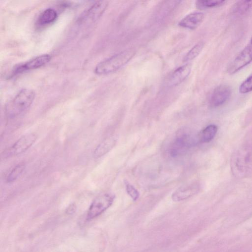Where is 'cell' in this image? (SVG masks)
Listing matches in <instances>:
<instances>
[{
  "mask_svg": "<svg viewBox=\"0 0 252 252\" xmlns=\"http://www.w3.org/2000/svg\"><path fill=\"white\" fill-rule=\"evenodd\" d=\"M25 169V165L23 163L19 164L14 167L8 174L6 178L7 183H11L16 181L21 175Z\"/></svg>",
  "mask_w": 252,
  "mask_h": 252,
  "instance_id": "obj_20",
  "label": "cell"
},
{
  "mask_svg": "<svg viewBox=\"0 0 252 252\" xmlns=\"http://www.w3.org/2000/svg\"><path fill=\"white\" fill-rule=\"evenodd\" d=\"M250 43L252 45V37H251V40H250Z\"/></svg>",
  "mask_w": 252,
  "mask_h": 252,
  "instance_id": "obj_23",
  "label": "cell"
},
{
  "mask_svg": "<svg viewBox=\"0 0 252 252\" xmlns=\"http://www.w3.org/2000/svg\"><path fill=\"white\" fill-rule=\"evenodd\" d=\"M136 51L129 48L100 62L95 66L94 72L98 75L113 73L127 63L134 56Z\"/></svg>",
  "mask_w": 252,
  "mask_h": 252,
  "instance_id": "obj_2",
  "label": "cell"
},
{
  "mask_svg": "<svg viewBox=\"0 0 252 252\" xmlns=\"http://www.w3.org/2000/svg\"><path fill=\"white\" fill-rule=\"evenodd\" d=\"M199 190V187L197 184H192L181 187L172 193V199L175 202L186 200L197 193Z\"/></svg>",
  "mask_w": 252,
  "mask_h": 252,
  "instance_id": "obj_13",
  "label": "cell"
},
{
  "mask_svg": "<svg viewBox=\"0 0 252 252\" xmlns=\"http://www.w3.org/2000/svg\"><path fill=\"white\" fill-rule=\"evenodd\" d=\"M191 71V65L185 64L171 72L168 76L166 84L168 86H176L183 82L189 75Z\"/></svg>",
  "mask_w": 252,
  "mask_h": 252,
  "instance_id": "obj_11",
  "label": "cell"
},
{
  "mask_svg": "<svg viewBox=\"0 0 252 252\" xmlns=\"http://www.w3.org/2000/svg\"><path fill=\"white\" fill-rule=\"evenodd\" d=\"M198 141V135L196 136L193 134L189 129H181L177 132L175 139L171 144L170 154L173 157L182 156Z\"/></svg>",
  "mask_w": 252,
  "mask_h": 252,
  "instance_id": "obj_4",
  "label": "cell"
},
{
  "mask_svg": "<svg viewBox=\"0 0 252 252\" xmlns=\"http://www.w3.org/2000/svg\"><path fill=\"white\" fill-rule=\"evenodd\" d=\"M204 46V43L203 41H200L196 44L186 55L183 61L188 62L196 58L202 51Z\"/></svg>",
  "mask_w": 252,
  "mask_h": 252,
  "instance_id": "obj_19",
  "label": "cell"
},
{
  "mask_svg": "<svg viewBox=\"0 0 252 252\" xmlns=\"http://www.w3.org/2000/svg\"><path fill=\"white\" fill-rule=\"evenodd\" d=\"M52 57L49 54H43L33 58L25 63L22 64L14 70V74L22 73L27 70L38 68L48 63Z\"/></svg>",
  "mask_w": 252,
  "mask_h": 252,
  "instance_id": "obj_10",
  "label": "cell"
},
{
  "mask_svg": "<svg viewBox=\"0 0 252 252\" xmlns=\"http://www.w3.org/2000/svg\"><path fill=\"white\" fill-rule=\"evenodd\" d=\"M108 4L107 1H97L84 13L80 21L83 23L97 20L104 13Z\"/></svg>",
  "mask_w": 252,
  "mask_h": 252,
  "instance_id": "obj_9",
  "label": "cell"
},
{
  "mask_svg": "<svg viewBox=\"0 0 252 252\" xmlns=\"http://www.w3.org/2000/svg\"><path fill=\"white\" fill-rule=\"evenodd\" d=\"M34 97L33 90L30 89L21 90L6 105V114L11 118L23 114L30 107Z\"/></svg>",
  "mask_w": 252,
  "mask_h": 252,
  "instance_id": "obj_3",
  "label": "cell"
},
{
  "mask_svg": "<svg viewBox=\"0 0 252 252\" xmlns=\"http://www.w3.org/2000/svg\"><path fill=\"white\" fill-rule=\"evenodd\" d=\"M57 16V13L55 9L50 8L46 9L39 15L36 24L39 27L47 26L53 23Z\"/></svg>",
  "mask_w": 252,
  "mask_h": 252,
  "instance_id": "obj_15",
  "label": "cell"
},
{
  "mask_svg": "<svg viewBox=\"0 0 252 252\" xmlns=\"http://www.w3.org/2000/svg\"><path fill=\"white\" fill-rule=\"evenodd\" d=\"M227 1L224 0H203L195 2L196 7L199 9L218 7L224 5Z\"/></svg>",
  "mask_w": 252,
  "mask_h": 252,
  "instance_id": "obj_17",
  "label": "cell"
},
{
  "mask_svg": "<svg viewBox=\"0 0 252 252\" xmlns=\"http://www.w3.org/2000/svg\"><path fill=\"white\" fill-rule=\"evenodd\" d=\"M126 189L127 194L133 201H136L139 198V193L138 191L127 181H125Z\"/></svg>",
  "mask_w": 252,
  "mask_h": 252,
  "instance_id": "obj_22",
  "label": "cell"
},
{
  "mask_svg": "<svg viewBox=\"0 0 252 252\" xmlns=\"http://www.w3.org/2000/svg\"><path fill=\"white\" fill-rule=\"evenodd\" d=\"M204 14L201 12H193L185 16L179 22L180 27L183 28L194 30L202 23Z\"/></svg>",
  "mask_w": 252,
  "mask_h": 252,
  "instance_id": "obj_12",
  "label": "cell"
},
{
  "mask_svg": "<svg viewBox=\"0 0 252 252\" xmlns=\"http://www.w3.org/2000/svg\"><path fill=\"white\" fill-rule=\"evenodd\" d=\"M218 127L215 125H210L204 128L198 135V141L202 143H208L215 137Z\"/></svg>",
  "mask_w": 252,
  "mask_h": 252,
  "instance_id": "obj_16",
  "label": "cell"
},
{
  "mask_svg": "<svg viewBox=\"0 0 252 252\" xmlns=\"http://www.w3.org/2000/svg\"><path fill=\"white\" fill-rule=\"evenodd\" d=\"M252 62V45L246 46L231 62L227 67V72L234 74Z\"/></svg>",
  "mask_w": 252,
  "mask_h": 252,
  "instance_id": "obj_6",
  "label": "cell"
},
{
  "mask_svg": "<svg viewBox=\"0 0 252 252\" xmlns=\"http://www.w3.org/2000/svg\"><path fill=\"white\" fill-rule=\"evenodd\" d=\"M232 93L231 87L226 84H221L213 90L209 100L210 106L213 108L219 107L225 103Z\"/></svg>",
  "mask_w": 252,
  "mask_h": 252,
  "instance_id": "obj_8",
  "label": "cell"
},
{
  "mask_svg": "<svg viewBox=\"0 0 252 252\" xmlns=\"http://www.w3.org/2000/svg\"><path fill=\"white\" fill-rule=\"evenodd\" d=\"M116 139L114 137H109L101 142L95 148L94 152V158H99L111 150L115 146Z\"/></svg>",
  "mask_w": 252,
  "mask_h": 252,
  "instance_id": "obj_14",
  "label": "cell"
},
{
  "mask_svg": "<svg viewBox=\"0 0 252 252\" xmlns=\"http://www.w3.org/2000/svg\"><path fill=\"white\" fill-rule=\"evenodd\" d=\"M115 195L106 193L96 197L91 203L87 214V219L91 220L103 213L113 204Z\"/></svg>",
  "mask_w": 252,
  "mask_h": 252,
  "instance_id": "obj_5",
  "label": "cell"
},
{
  "mask_svg": "<svg viewBox=\"0 0 252 252\" xmlns=\"http://www.w3.org/2000/svg\"><path fill=\"white\" fill-rule=\"evenodd\" d=\"M230 166L236 177L240 178L248 176L252 171V145H245L233 154Z\"/></svg>",
  "mask_w": 252,
  "mask_h": 252,
  "instance_id": "obj_1",
  "label": "cell"
},
{
  "mask_svg": "<svg viewBox=\"0 0 252 252\" xmlns=\"http://www.w3.org/2000/svg\"><path fill=\"white\" fill-rule=\"evenodd\" d=\"M252 7V0L237 1L232 7V12L235 15H242L247 12Z\"/></svg>",
  "mask_w": 252,
  "mask_h": 252,
  "instance_id": "obj_18",
  "label": "cell"
},
{
  "mask_svg": "<svg viewBox=\"0 0 252 252\" xmlns=\"http://www.w3.org/2000/svg\"><path fill=\"white\" fill-rule=\"evenodd\" d=\"M36 139L37 136L32 133L22 136L4 152V156L13 157L25 152L33 145Z\"/></svg>",
  "mask_w": 252,
  "mask_h": 252,
  "instance_id": "obj_7",
  "label": "cell"
},
{
  "mask_svg": "<svg viewBox=\"0 0 252 252\" xmlns=\"http://www.w3.org/2000/svg\"><path fill=\"white\" fill-rule=\"evenodd\" d=\"M252 91V74L248 76L240 85L239 92L246 94Z\"/></svg>",
  "mask_w": 252,
  "mask_h": 252,
  "instance_id": "obj_21",
  "label": "cell"
}]
</instances>
